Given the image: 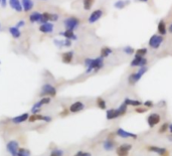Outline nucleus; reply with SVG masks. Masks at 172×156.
<instances>
[{
  "instance_id": "1",
  "label": "nucleus",
  "mask_w": 172,
  "mask_h": 156,
  "mask_svg": "<svg viewBox=\"0 0 172 156\" xmlns=\"http://www.w3.org/2000/svg\"><path fill=\"white\" fill-rule=\"evenodd\" d=\"M86 73H97L104 67V58L102 57H98L96 58H86L85 59Z\"/></svg>"
},
{
  "instance_id": "2",
  "label": "nucleus",
  "mask_w": 172,
  "mask_h": 156,
  "mask_svg": "<svg viewBox=\"0 0 172 156\" xmlns=\"http://www.w3.org/2000/svg\"><path fill=\"white\" fill-rule=\"evenodd\" d=\"M147 71H148L147 67H139V70L136 72V73L131 74L129 77H128V83H129L130 85H135V84H137Z\"/></svg>"
},
{
  "instance_id": "3",
  "label": "nucleus",
  "mask_w": 172,
  "mask_h": 156,
  "mask_svg": "<svg viewBox=\"0 0 172 156\" xmlns=\"http://www.w3.org/2000/svg\"><path fill=\"white\" fill-rule=\"evenodd\" d=\"M163 41H164V37L162 35L160 34H153L152 37H150L149 41H148V45L151 47V49L153 50H157L159 49L161 45L163 43Z\"/></svg>"
},
{
  "instance_id": "4",
  "label": "nucleus",
  "mask_w": 172,
  "mask_h": 156,
  "mask_svg": "<svg viewBox=\"0 0 172 156\" xmlns=\"http://www.w3.org/2000/svg\"><path fill=\"white\" fill-rule=\"evenodd\" d=\"M57 95V89L50 84H45L41 87V97H54Z\"/></svg>"
},
{
  "instance_id": "5",
  "label": "nucleus",
  "mask_w": 172,
  "mask_h": 156,
  "mask_svg": "<svg viewBox=\"0 0 172 156\" xmlns=\"http://www.w3.org/2000/svg\"><path fill=\"white\" fill-rule=\"evenodd\" d=\"M63 25H65L66 29L75 30V28H78V26L80 25V19L74 16L67 17L63 20Z\"/></svg>"
},
{
  "instance_id": "6",
  "label": "nucleus",
  "mask_w": 172,
  "mask_h": 156,
  "mask_svg": "<svg viewBox=\"0 0 172 156\" xmlns=\"http://www.w3.org/2000/svg\"><path fill=\"white\" fill-rule=\"evenodd\" d=\"M19 144L16 140H10L6 144V150L11 156H17L18 150H19Z\"/></svg>"
},
{
  "instance_id": "7",
  "label": "nucleus",
  "mask_w": 172,
  "mask_h": 156,
  "mask_svg": "<svg viewBox=\"0 0 172 156\" xmlns=\"http://www.w3.org/2000/svg\"><path fill=\"white\" fill-rule=\"evenodd\" d=\"M131 149H132L131 144L124 143L116 148V153H117V156H129V151Z\"/></svg>"
},
{
  "instance_id": "8",
  "label": "nucleus",
  "mask_w": 172,
  "mask_h": 156,
  "mask_svg": "<svg viewBox=\"0 0 172 156\" xmlns=\"http://www.w3.org/2000/svg\"><path fill=\"white\" fill-rule=\"evenodd\" d=\"M161 121V116L158 113H151L147 117V124L150 128H154L156 125H158Z\"/></svg>"
},
{
  "instance_id": "9",
  "label": "nucleus",
  "mask_w": 172,
  "mask_h": 156,
  "mask_svg": "<svg viewBox=\"0 0 172 156\" xmlns=\"http://www.w3.org/2000/svg\"><path fill=\"white\" fill-rule=\"evenodd\" d=\"M28 122H37V121H45V122H51L53 121V118L49 117V116H45L41 114H31L29 115V118L27 120Z\"/></svg>"
},
{
  "instance_id": "10",
  "label": "nucleus",
  "mask_w": 172,
  "mask_h": 156,
  "mask_svg": "<svg viewBox=\"0 0 172 156\" xmlns=\"http://www.w3.org/2000/svg\"><path fill=\"white\" fill-rule=\"evenodd\" d=\"M148 150L153 152V153L158 154L159 156H169V152L166 149V148H163V147H158V146H155V145H150L148 146L147 148Z\"/></svg>"
},
{
  "instance_id": "11",
  "label": "nucleus",
  "mask_w": 172,
  "mask_h": 156,
  "mask_svg": "<svg viewBox=\"0 0 172 156\" xmlns=\"http://www.w3.org/2000/svg\"><path fill=\"white\" fill-rule=\"evenodd\" d=\"M116 135H118L119 137L121 138H132V139H137L138 138V135L135 134V133H131V132H128L126 130L122 129V128H118L117 131H116Z\"/></svg>"
},
{
  "instance_id": "12",
  "label": "nucleus",
  "mask_w": 172,
  "mask_h": 156,
  "mask_svg": "<svg viewBox=\"0 0 172 156\" xmlns=\"http://www.w3.org/2000/svg\"><path fill=\"white\" fill-rule=\"evenodd\" d=\"M131 67H146L147 65V58H143V57H136L132 59L131 62Z\"/></svg>"
},
{
  "instance_id": "13",
  "label": "nucleus",
  "mask_w": 172,
  "mask_h": 156,
  "mask_svg": "<svg viewBox=\"0 0 172 156\" xmlns=\"http://www.w3.org/2000/svg\"><path fill=\"white\" fill-rule=\"evenodd\" d=\"M58 14L45 12V13H42V18L41 20V23H45V22H49V21H58Z\"/></svg>"
},
{
  "instance_id": "14",
  "label": "nucleus",
  "mask_w": 172,
  "mask_h": 156,
  "mask_svg": "<svg viewBox=\"0 0 172 156\" xmlns=\"http://www.w3.org/2000/svg\"><path fill=\"white\" fill-rule=\"evenodd\" d=\"M84 109H85V104H84L83 102H80V101H77V102H75L73 103L70 106V112L71 113H79V112H81L83 111Z\"/></svg>"
},
{
  "instance_id": "15",
  "label": "nucleus",
  "mask_w": 172,
  "mask_h": 156,
  "mask_svg": "<svg viewBox=\"0 0 172 156\" xmlns=\"http://www.w3.org/2000/svg\"><path fill=\"white\" fill-rule=\"evenodd\" d=\"M103 10L102 9H96L95 11L91 13V15L89 16V22L90 23H95L97 22L99 19H101V17L103 16Z\"/></svg>"
},
{
  "instance_id": "16",
  "label": "nucleus",
  "mask_w": 172,
  "mask_h": 156,
  "mask_svg": "<svg viewBox=\"0 0 172 156\" xmlns=\"http://www.w3.org/2000/svg\"><path fill=\"white\" fill-rule=\"evenodd\" d=\"M39 31L42 33H51L54 31V24L51 22L41 23L39 26Z\"/></svg>"
},
{
  "instance_id": "17",
  "label": "nucleus",
  "mask_w": 172,
  "mask_h": 156,
  "mask_svg": "<svg viewBox=\"0 0 172 156\" xmlns=\"http://www.w3.org/2000/svg\"><path fill=\"white\" fill-rule=\"evenodd\" d=\"M29 118V114L28 113H23L21 115H18L16 117H13L11 119V122L14 124H21L23 122H26Z\"/></svg>"
},
{
  "instance_id": "18",
  "label": "nucleus",
  "mask_w": 172,
  "mask_h": 156,
  "mask_svg": "<svg viewBox=\"0 0 172 156\" xmlns=\"http://www.w3.org/2000/svg\"><path fill=\"white\" fill-rule=\"evenodd\" d=\"M8 3H9L11 8L15 11H17V12H21V11L23 10L21 0H8Z\"/></svg>"
},
{
  "instance_id": "19",
  "label": "nucleus",
  "mask_w": 172,
  "mask_h": 156,
  "mask_svg": "<svg viewBox=\"0 0 172 156\" xmlns=\"http://www.w3.org/2000/svg\"><path fill=\"white\" fill-rule=\"evenodd\" d=\"M103 146H104V149H105V150L111 151V150H113L114 148L116 147V142L114 141L113 138L109 137L108 139H106L105 141H104Z\"/></svg>"
},
{
  "instance_id": "20",
  "label": "nucleus",
  "mask_w": 172,
  "mask_h": 156,
  "mask_svg": "<svg viewBox=\"0 0 172 156\" xmlns=\"http://www.w3.org/2000/svg\"><path fill=\"white\" fill-rule=\"evenodd\" d=\"M74 59V51L70 50V51H66L62 54V61L63 63H71Z\"/></svg>"
},
{
  "instance_id": "21",
  "label": "nucleus",
  "mask_w": 172,
  "mask_h": 156,
  "mask_svg": "<svg viewBox=\"0 0 172 156\" xmlns=\"http://www.w3.org/2000/svg\"><path fill=\"white\" fill-rule=\"evenodd\" d=\"M21 4H22V8L24 12H28V11H30L34 6V3L32 0H21Z\"/></svg>"
},
{
  "instance_id": "22",
  "label": "nucleus",
  "mask_w": 172,
  "mask_h": 156,
  "mask_svg": "<svg viewBox=\"0 0 172 156\" xmlns=\"http://www.w3.org/2000/svg\"><path fill=\"white\" fill-rule=\"evenodd\" d=\"M119 117H120V114L118 112V109H109L106 112V118L108 120H114Z\"/></svg>"
},
{
  "instance_id": "23",
  "label": "nucleus",
  "mask_w": 172,
  "mask_h": 156,
  "mask_svg": "<svg viewBox=\"0 0 172 156\" xmlns=\"http://www.w3.org/2000/svg\"><path fill=\"white\" fill-rule=\"evenodd\" d=\"M59 34H61L62 37H66L67 39H71V41H75V39L78 38L77 35L75 34L74 30H71V29H66L63 32H61Z\"/></svg>"
},
{
  "instance_id": "24",
  "label": "nucleus",
  "mask_w": 172,
  "mask_h": 156,
  "mask_svg": "<svg viewBox=\"0 0 172 156\" xmlns=\"http://www.w3.org/2000/svg\"><path fill=\"white\" fill-rule=\"evenodd\" d=\"M124 103L126 104L127 106H131V107H140V106H143V103L141 101H139V100H133V99H129V98H126Z\"/></svg>"
},
{
  "instance_id": "25",
  "label": "nucleus",
  "mask_w": 172,
  "mask_h": 156,
  "mask_svg": "<svg viewBox=\"0 0 172 156\" xmlns=\"http://www.w3.org/2000/svg\"><path fill=\"white\" fill-rule=\"evenodd\" d=\"M157 30H158V33L160 35H165L166 32H167V27H166V23L165 21L161 19L159 22H158V25H157Z\"/></svg>"
},
{
  "instance_id": "26",
  "label": "nucleus",
  "mask_w": 172,
  "mask_h": 156,
  "mask_svg": "<svg viewBox=\"0 0 172 156\" xmlns=\"http://www.w3.org/2000/svg\"><path fill=\"white\" fill-rule=\"evenodd\" d=\"M42 18V13H39L37 11H34L30 14L29 16V21L32 22V23H35V22H41Z\"/></svg>"
},
{
  "instance_id": "27",
  "label": "nucleus",
  "mask_w": 172,
  "mask_h": 156,
  "mask_svg": "<svg viewBox=\"0 0 172 156\" xmlns=\"http://www.w3.org/2000/svg\"><path fill=\"white\" fill-rule=\"evenodd\" d=\"M9 32H10L11 35H12V37H14V38L20 37V35H21L20 29H19L18 27H16V26H11L9 28Z\"/></svg>"
},
{
  "instance_id": "28",
  "label": "nucleus",
  "mask_w": 172,
  "mask_h": 156,
  "mask_svg": "<svg viewBox=\"0 0 172 156\" xmlns=\"http://www.w3.org/2000/svg\"><path fill=\"white\" fill-rule=\"evenodd\" d=\"M112 53H113V50H112L111 47L104 46L103 49L101 50V55H100V57H102L103 58H106L109 57L110 54H112Z\"/></svg>"
},
{
  "instance_id": "29",
  "label": "nucleus",
  "mask_w": 172,
  "mask_h": 156,
  "mask_svg": "<svg viewBox=\"0 0 172 156\" xmlns=\"http://www.w3.org/2000/svg\"><path fill=\"white\" fill-rule=\"evenodd\" d=\"M97 106L101 110H106L107 109V103H106L105 100H104L103 98H101V97L97 98Z\"/></svg>"
},
{
  "instance_id": "30",
  "label": "nucleus",
  "mask_w": 172,
  "mask_h": 156,
  "mask_svg": "<svg viewBox=\"0 0 172 156\" xmlns=\"http://www.w3.org/2000/svg\"><path fill=\"white\" fill-rule=\"evenodd\" d=\"M17 156H31V152L29 149H27V148L22 147V148H19Z\"/></svg>"
},
{
  "instance_id": "31",
  "label": "nucleus",
  "mask_w": 172,
  "mask_h": 156,
  "mask_svg": "<svg viewBox=\"0 0 172 156\" xmlns=\"http://www.w3.org/2000/svg\"><path fill=\"white\" fill-rule=\"evenodd\" d=\"M127 109H128V106L126 105L125 103L123 102V103L121 104V105H120V107L118 108V112H119V114H120V117H121V116L126 115Z\"/></svg>"
},
{
  "instance_id": "32",
  "label": "nucleus",
  "mask_w": 172,
  "mask_h": 156,
  "mask_svg": "<svg viewBox=\"0 0 172 156\" xmlns=\"http://www.w3.org/2000/svg\"><path fill=\"white\" fill-rule=\"evenodd\" d=\"M94 2H95V0H83L84 8L86 10H90L92 8V6H93Z\"/></svg>"
},
{
  "instance_id": "33",
  "label": "nucleus",
  "mask_w": 172,
  "mask_h": 156,
  "mask_svg": "<svg viewBox=\"0 0 172 156\" xmlns=\"http://www.w3.org/2000/svg\"><path fill=\"white\" fill-rule=\"evenodd\" d=\"M128 3H129V1H124V0H119V1H117L114 4V6L116 7V8L118 9H123L124 7H126V5H128Z\"/></svg>"
},
{
  "instance_id": "34",
  "label": "nucleus",
  "mask_w": 172,
  "mask_h": 156,
  "mask_svg": "<svg viewBox=\"0 0 172 156\" xmlns=\"http://www.w3.org/2000/svg\"><path fill=\"white\" fill-rule=\"evenodd\" d=\"M147 49H145V47H143V49H139L137 50H135V55L136 57H145V55L147 54Z\"/></svg>"
},
{
  "instance_id": "35",
  "label": "nucleus",
  "mask_w": 172,
  "mask_h": 156,
  "mask_svg": "<svg viewBox=\"0 0 172 156\" xmlns=\"http://www.w3.org/2000/svg\"><path fill=\"white\" fill-rule=\"evenodd\" d=\"M123 51L124 53H125L126 54H135V50L133 49V47L132 46H125V47H123Z\"/></svg>"
},
{
  "instance_id": "36",
  "label": "nucleus",
  "mask_w": 172,
  "mask_h": 156,
  "mask_svg": "<svg viewBox=\"0 0 172 156\" xmlns=\"http://www.w3.org/2000/svg\"><path fill=\"white\" fill-rule=\"evenodd\" d=\"M168 128H169V124H168V123H164V124H162V125H161V127L159 128L158 132H159L160 134H163V133H165V132L168 131Z\"/></svg>"
},
{
  "instance_id": "37",
  "label": "nucleus",
  "mask_w": 172,
  "mask_h": 156,
  "mask_svg": "<svg viewBox=\"0 0 172 156\" xmlns=\"http://www.w3.org/2000/svg\"><path fill=\"white\" fill-rule=\"evenodd\" d=\"M49 156H63V151L62 149H54L50 152Z\"/></svg>"
},
{
  "instance_id": "38",
  "label": "nucleus",
  "mask_w": 172,
  "mask_h": 156,
  "mask_svg": "<svg viewBox=\"0 0 172 156\" xmlns=\"http://www.w3.org/2000/svg\"><path fill=\"white\" fill-rule=\"evenodd\" d=\"M143 106L147 108V109H151V108H153L154 107V103L150 101V100H148V101H145L143 103Z\"/></svg>"
},
{
  "instance_id": "39",
  "label": "nucleus",
  "mask_w": 172,
  "mask_h": 156,
  "mask_svg": "<svg viewBox=\"0 0 172 156\" xmlns=\"http://www.w3.org/2000/svg\"><path fill=\"white\" fill-rule=\"evenodd\" d=\"M74 156H92V153L87 151H78Z\"/></svg>"
},
{
  "instance_id": "40",
  "label": "nucleus",
  "mask_w": 172,
  "mask_h": 156,
  "mask_svg": "<svg viewBox=\"0 0 172 156\" xmlns=\"http://www.w3.org/2000/svg\"><path fill=\"white\" fill-rule=\"evenodd\" d=\"M147 108H145V107H142V106H140V107H137L135 109V111L137 112V113H139V114H143V113H145V112H147Z\"/></svg>"
},
{
  "instance_id": "41",
  "label": "nucleus",
  "mask_w": 172,
  "mask_h": 156,
  "mask_svg": "<svg viewBox=\"0 0 172 156\" xmlns=\"http://www.w3.org/2000/svg\"><path fill=\"white\" fill-rule=\"evenodd\" d=\"M54 42V45L57 46L58 47H59V49H62V47L65 46V41H58V39H55Z\"/></svg>"
},
{
  "instance_id": "42",
  "label": "nucleus",
  "mask_w": 172,
  "mask_h": 156,
  "mask_svg": "<svg viewBox=\"0 0 172 156\" xmlns=\"http://www.w3.org/2000/svg\"><path fill=\"white\" fill-rule=\"evenodd\" d=\"M63 41H65V46L66 47H70L71 46V39H67L66 38Z\"/></svg>"
},
{
  "instance_id": "43",
  "label": "nucleus",
  "mask_w": 172,
  "mask_h": 156,
  "mask_svg": "<svg viewBox=\"0 0 172 156\" xmlns=\"http://www.w3.org/2000/svg\"><path fill=\"white\" fill-rule=\"evenodd\" d=\"M24 24H25V22L23 21V20H20V21H18V22H17V24L15 25V26L18 27V28H19V27H23V26H24Z\"/></svg>"
},
{
  "instance_id": "44",
  "label": "nucleus",
  "mask_w": 172,
  "mask_h": 156,
  "mask_svg": "<svg viewBox=\"0 0 172 156\" xmlns=\"http://www.w3.org/2000/svg\"><path fill=\"white\" fill-rule=\"evenodd\" d=\"M6 3H7V0H1V4H2L3 7L6 6Z\"/></svg>"
},
{
  "instance_id": "45",
  "label": "nucleus",
  "mask_w": 172,
  "mask_h": 156,
  "mask_svg": "<svg viewBox=\"0 0 172 156\" xmlns=\"http://www.w3.org/2000/svg\"><path fill=\"white\" fill-rule=\"evenodd\" d=\"M167 139L169 140L170 142H172V134H170V135H168L167 136Z\"/></svg>"
},
{
  "instance_id": "46",
  "label": "nucleus",
  "mask_w": 172,
  "mask_h": 156,
  "mask_svg": "<svg viewBox=\"0 0 172 156\" xmlns=\"http://www.w3.org/2000/svg\"><path fill=\"white\" fill-rule=\"evenodd\" d=\"M168 131H169L170 133L172 134V124H169V128H168Z\"/></svg>"
},
{
  "instance_id": "47",
  "label": "nucleus",
  "mask_w": 172,
  "mask_h": 156,
  "mask_svg": "<svg viewBox=\"0 0 172 156\" xmlns=\"http://www.w3.org/2000/svg\"><path fill=\"white\" fill-rule=\"evenodd\" d=\"M168 30H169V32H170V33H172V23L169 25V27H168Z\"/></svg>"
},
{
  "instance_id": "48",
  "label": "nucleus",
  "mask_w": 172,
  "mask_h": 156,
  "mask_svg": "<svg viewBox=\"0 0 172 156\" xmlns=\"http://www.w3.org/2000/svg\"><path fill=\"white\" fill-rule=\"evenodd\" d=\"M136 1H138V2H148L149 0H136Z\"/></svg>"
},
{
  "instance_id": "49",
  "label": "nucleus",
  "mask_w": 172,
  "mask_h": 156,
  "mask_svg": "<svg viewBox=\"0 0 172 156\" xmlns=\"http://www.w3.org/2000/svg\"><path fill=\"white\" fill-rule=\"evenodd\" d=\"M0 4H1V0H0Z\"/></svg>"
},
{
  "instance_id": "50",
  "label": "nucleus",
  "mask_w": 172,
  "mask_h": 156,
  "mask_svg": "<svg viewBox=\"0 0 172 156\" xmlns=\"http://www.w3.org/2000/svg\"><path fill=\"white\" fill-rule=\"evenodd\" d=\"M0 28H1V24H0Z\"/></svg>"
}]
</instances>
